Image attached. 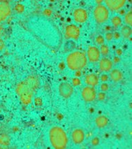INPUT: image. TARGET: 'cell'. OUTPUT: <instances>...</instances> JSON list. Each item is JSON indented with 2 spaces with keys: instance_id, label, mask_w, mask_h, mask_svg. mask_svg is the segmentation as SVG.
Wrapping results in <instances>:
<instances>
[{
  "instance_id": "obj_1",
  "label": "cell",
  "mask_w": 132,
  "mask_h": 149,
  "mask_svg": "<svg viewBox=\"0 0 132 149\" xmlns=\"http://www.w3.org/2000/svg\"><path fill=\"white\" fill-rule=\"evenodd\" d=\"M29 32L47 48L58 50L62 44V34L54 22L43 15L36 14L27 22Z\"/></svg>"
},
{
  "instance_id": "obj_29",
  "label": "cell",
  "mask_w": 132,
  "mask_h": 149,
  "mask_svg": "<svg viewBox=\"0 0 132 149\" xmlns=\"http://www.w3.org/2000/svg\"><path fill=\"white\" fill-rule=\"evenodd\" d=\"M4 48V43L2 40H0V50H2Z\"/></svg>"
},
{
  "instance_id": "obj_16",
  "label": "cell",
  "mask_w": 132,
  "mask_h": 149,
  "mask_svg": "<svg viewBox=\"0 0 132 149\" xmlns=\"http://www.w3.org/2000/svg\"><path fill=\"white\" fill-rule=\"evenodd\" d=\"M111 79L114 82H119L123 78V74L118 69H114L110 73Z\"/></svg>"
},
{
  "instance_id": "obj_13",
  "label": "cell",
  "mask_w": 132,
  "mask_h": 149,
  "mask_svg": "<svg viewBox=\"0 0 132 149\" xmlns=\"http://www.w3.org/2000/svg\"><path fill=\"white\" fill-rule=\"evenodd\" d=\"M11 13V9L7 3H1L0 4V22L6 20Z\"/></svg>"
},
{
  "instance_id": "obj_17",
  "label": "cell",
  "mask_w": 132,
  "mask_h": 149,
  "mask_svg": "<svg viewBox=\"0 0 132 149\" xmlns=\"http://www.w3.org/2000/svg\"><path fill=\"white\" fill-rule=\"evenodd\" d=\"M109 123V119L105 116H99L95 119V124L97 127L104 128Z\"/></svg>"
},
{
  "instance_id": "obj_4",
  "label": "cell",
  "mask_w": 132,
  "mask_h": 149,
  "mask_svg": "<svg viewBox=\"0 0 132 149\" xmlns=\"http://www.w3.org/2000/svg\"><path fill=\"white\" fill-rule=\"evenodd\" d=\"M66 64L70 70H81L87 65V57L82 51L72 52L66 58Z\"/></svg>"
},
{
  "instance_id": "obj_19",
  "label": "cell",
  "mask_w": 132,
  "mask_h": 149,
  "mask_svg": "<svg viewBox=\"0 0 132 149\" xmlns=\"http://www.w3.org/2000/svg\"><path fill=\"white\" fill-rule=\"evenodd\" d=\"M124 22L127 25L131 27L132 25V12L129 11L126 13L124 16Z\"/></svg>"
},
{
  "instance_id": "obj_31",
  "label": "cell",
  "mask_w": 132,
  "mask_h": 149,
  "mask_svg": "<svg viewBox=\"0 0 132 149\" xmlns=\"http://www.w3.org/2000/svg\"><path fill=\"white\" fill-rule=\"evenodd\" d=\"M0 34H1V27H0Z\"/></svg>"
},
{
  "instance_id": "obj_30",
  "label": "cell",
  "mask_w": 132,
  "mask_h": 149,
  "mask_svg": "<svg viewBox=\"0 0 132 149\" xmlns=\"http://www.w3.org/2000/svg\"><path fill=\"white\" fill-rule=\"evenodd\" d=\"M114 36H115V38H116V39H119V38L120 37V34L118 32L115 33V34H114Z\"/></svg>"
},
{
  "instance_id": "obj_23",
  "label": "cell",
  "mask_w": 132,
  "mask_h": 149,
  "mask_svg": "<svg viewBox=\"0 0 132 149\" xmlns=\"http://www.w3.org/2000/svg\"><path fill=\"white\" fill-rule=\"evenodd\" d=\"M96 42L97 44L99 45H102L104 43V39L102 35H99L96 38Z\"/></svg>"
},
{
  "instance_id": "obj_24",
  "label": "cell",
  "mask_w": 132,
  "mask_h": 149,
  "mask_svg": "<svg viewBox=\"0 0 132 149\" xmlns=\"http://www.w3.org/2000/svg\"><path fill=\"white\" fill-rule=\"evenodd\" d=\"M101 90H102L103 92H107L108 90H109V85L106 84V83L102 84V86H101Z\"/></svg>"
},
{
  "instance_id": "obj_9",
  "label": "cell",
  "mask_w": 132,
  "mask_h": 149,
  "mask_svg": "<svg viewBox=\"0 0 132 149\" xmlns=\"http://www.w3.org/2000/svg\"><path fill=\"white\" fill-rule=\"evenodd\" d=\"M105 4L111 11H117L124 6V4H126V1L125 0H106Z\"/></svg>"
},
{
  "instance_id": "obj_22",
  "label": "cell",
  "mask_w": 132,
  "mask_h": 149,
  "mask_svg": "<svg viewBox=\"0 0 132 149\" xmlns=\"http://www.w3.org/2000/svg\"><path fill=\"white\" fill-rule=\"evenodd\" d=\"M0 143H2V144L4 145L8 144V143H9V139H8V136H6V135L1 136V137H0Z\"/></svg>"
},
{
  "instance_id": "obj_14",
  "label": "cell",
  "mask_w": 132,
  "mask_h": 149,
  "mask_svg": "<svg viewBox=\"0 0 132 149\" xmlns=\"http://www.w3.org/2000/svg\"><path fill=\"white\" fill-rule=\"evenodd\" d=\"M99 69L103 72H108L111 70L113 67V62L110 59L107 58H104L99 62Z\"/></svg>"
},
{
  "instance_id": "obj_7",
  "label": "cell",
  "mask_w": 132,
  "mask_h": 149,
  "mask_svg": "<svg viewBox=\"0 0 132 149\" xmlns=\"http://www.w3.org/2000/svg\"><path fill=\"white\" fill-rule=\"evenodd\" d=\"M81 96L84 101L90 102H93L97 97V93L93 88L90 87V86H86L82 90Z\"/></svg>"
},
{
  "instance_id": "obj_15",
  "label": "cell",
  "mask_w": 132,
  "mask_h": 149,
  "mask_svg": "<svg viewBox=\"0 0 132 149\" xmlns=\"http://www.w3.org/2000/svg\"><path fill=\"white\" fill-rule=\"evenodd\" d=\"M85 84L90 87L96 86L99 83V78L95 74H90L85 77Z\"/></svg>"
},
{
  "instance_id": "obj_10",
  "label": "cell",
  "mask_w": 132,
  "mask_h": 149,
  "mask_svg": "<svg viewBox=\"0 0 132 149\" xmlns=\"http://www.w3.org/2000/svg\"><path fill=\"white\" fill-rule=\"evenodd\" d=\"M66 36L70 39H73L77 40L79 38L80 36V29L77 25H68L66 28Z\"/></svg>"
},
{
  "instance_id": "obj_2",
  "label": "cell",
  "mask_w": 132,
  "mask_h": 149,
  "mask_svg": "<svg viewBox=\"0 0 132 149\" xmlns=\"http://www.w3.org/2000/svg\"><path fill=\"white\" fill-rule=\"evenodd\" d=\"M38 86V81L35 77H29L27 80L21 83L17 88V92L21 97L22 102L25 104L31 101L34 90Z\"/></svg>"
},
{
  "instance_id": "obj_12",
  "label": "cell",
  "mask_w": 132,
  "mask_h": 149,
  "mask_svg": "<svg viewBox=\"0 0 132 149\" xmlns=\"http://www.w3.org/2000/svg\"><path fill=\"white\" fill-rule=\"evenodd\" d=\"M85 139V133L81 129H75L72 133V140L75 144H81Z\"/></svg>"
},
{
  "instance_id": "obj_26",
  "label": "cell",
  "mask_w": 132,
  "mask_h": 149,
  "mask_svg": "<svg viewBox=\"0 0 132 149\" xmlns=\"http://www.w3.org/2000/svg\"><path fill=\"white\" fill-rule=\"evenodd\" d=\"M106 97V94L104 93V92H101L98 94V100H104Z\"/></svg>"
},
{
  "instance_id": "obj_28",
  "label": "cell",
  "mask_w": 132,
  "mask_h": 149,
  "mask_svg": "<svg viewBox=\"0 0 132 149\" xmlns=\"http://www.w3.org/2000/svg\"><path fill=\"white\" fill-rule=\"evenodd\" d=\"M99 139L97 138V137H95V138L93 139H92V144L93 145V146H97V145L99 144Z\"/></svg>"
},
{
  "instance_id": "obj_11",
  "label": "cell",
  "mask_w": 132,
  "mask_h": 149,
  "mask_svg": "<svg viewBox=\"0 0 132 149\" xmlns=\"http://www.w3.org/2000/svg\"><path fill=\"white\" fill-rule=\"evenodd\" d=\"M100 51L95 46H90L87 51V56L89 61L91 62H97L100 59Z\"/></svg>"
},
{
  "instance_id": "obj_25",
  "label": "cell",
  "mask_w": 132,
  "mask_h": 149,
  "mask_svg": "<svg viewBox=\"0 0 132 149\" xmlns=\"http://www.w3.org/2000/svg\"><path fill=\"white\" fill-rule=\"evenodd\" d=\"M105 37L107 41H111V39H113V37H114V34H112L111 32H107V34H106Z\"/></svg>"
},
{
  "instance_id": "obj_8",
  "label": "cell",
  "mask_w": 132,
  "mask_h": 149,
  "mask_svg": "<svg viewBox=\"0 0 132 149\" xmlns=\"http://www.w3.org/2000/svg\"><path fill=\"white\" fill-rule=\"evenodd\" d=\"M73 18L77 23H83L88 19V13L84 8H77L73 13Z\"/></svg>"
},
{
  "instance_id": "obj_20",
  "label": "cell",
  "mask_w": 132,
  "mask_h": 149,
  "mask_svg": "<svg viewBox=\"0 0 132 149\" xmlns=\"http://www.w3.org/2000/svg\"><path fill=\"white\" fill-rule=\"evenodd\" d=\"M122 19L119 16H114L111 19V22L114 27H119L122 24Z\"/></svg>"
},
{
  "instance_id": "obj_18",
  "label": "cell",
  "mask_w": 132,
  "mask_h": 149,
  "mask_svg": "<svg viewBox=\"0 0 132 149\" xmlns=\"http://www.w3.org/2000/svg\"><path fill=\"white\" fill-rule=\"evenodd\" d=\"M121 34L125 39H128L131 34V28L128 25H124L122 27Z\"/></svg>"
},
{
  "instance_id": "obj_6",
  "label": "cell",
  "mask_w": 132,
  "mask_h": 149,
  "mask_svg": "<svg viewBox=\"0 0 132 149\" xmlns=\"http://www.w3.org/2000/svg\"><path fill=\"white\" fill-rule=\"evenodd\" d=\"M59 95L64 99H68L73 94L74 89L71 84L69 83H61L59 86Z\"/></svg>"
},
{
  "instance_id": "obj_21",
  "label": "cell",
  "mask_w": 132,
  "mask_h": 149,
  "mask_svg": "<svg viewBox=\"0 0 132 149\" xmlns=\"http://www.w3.org/2000/svg\"><path fill=\"white\" fill-rule=\"evenodd\" d=\"M101 53L104 55V56H107V55H109V48L108 47V46L107 45H104V44H102V46H101V48H100V51Z\"/></svg>"
},
{
  "instance_id": "obj_3",
  "label": "cell",
  "mask_w": 132,
  "mask_h": 149,
  "mask_svg": "<svg viewBox=\"0 0 132 149\" xmlns=\"http://www.w3.org/2000/svg\"><path fill=\"white\" fill-rule=\"evenodd\" d=\"M49 141L55 149H64L68 143V136L64 130L59 126H54L49 132Z\"/></svg>"
},
{
  "instance_id": "obj_27",
  "label": "cell",
  "mask_w": 132,
  "mask_h": 149,
  "mask_svg": "<svg viewBox=\"0 0 132 149\" xmlns=\"http://www.w3.org/2000/svg\"><path fill=\"white\" fill-rule=\"evenodd\" d=\"M101 80L103 82H107L109 80V77H108V75H107V74H102L101 76Z\"/></svg>"
},
{
  "instance_id": "obj_5",
  "label": "cell",
  "mask_w": 132,
  "mask_h": 149,
  "mask_svg": "<svg viewBox=\"0 0 132 149\" xmlns=\"http://www.w3.org/2000/svg\"><path fill=\"white\" fill-rule=\"evenodd\" d=\"M93 15L95 20L97 23H104L109 19V11L107 7L104 5H98L96 6L93 11Z\"/></svg>"
}]
</instances>
